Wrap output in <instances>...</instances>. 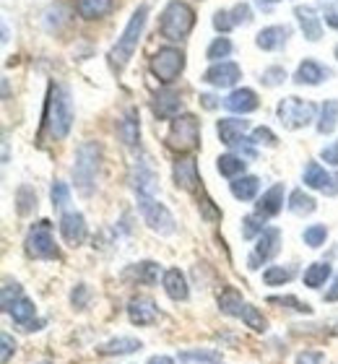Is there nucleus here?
I'll return each instance as SVG.
<instances>
[{
    "mask_svg": "<svg viewBox=\"0 0 338 364\" xmlns=\"http://www.w3.org/2000/svg\"><path fill=\"white\" fill-rule=\"evenodd\" d=\"M146 18H149V6L135 8L133 16H130L128 26L122 29V34L117 37L115 47L110 50V55H107V58H110V65H112V70H117V73H120V70L130 63V58H133L135 50H138V42H141Z\"/></svg>",
    "mask_w": 338,
    "mask_h": 364,
    "instance_id": "f257e3e1",
    "label": "nucleus"
},
{
    "mask_svg": "<svg viewBox=\"0 0 338 364\" xmlns=\"http://www.w3.org/2000/svg\"><path fill=\"white\" fill-rule=\"evenodd\" d=\"M73 102L68 94L65 86H50V97H47V109H45V125L50 130L53 141H63L70 133L73 125Z\"/></svg>",
    "mask_w": 338,
    "mask_h": 364,
    "instance_id": "f03ea898",
    "label": "nucleus"
},
{
    "mask_svg": "<svg viewBox=\"0 0 338 364\" xmlns=\"http://www.w3.org/2000/svg\"><path fill=\"white\" fill-rule=\"evenodd\" d=\"M99 167H102V149L94 141H86L75 149L73 159V182L83 196H91V190L97 185Z\"/></svg>",
    "mask_w": 338,
    "mask_h": 364,
    "instance_id": "7ed1b4c3",
    "label": "nucleus"
},
{
    "mask_svg": "<svg viewBox=\"0 0 338 364\" xmlns=\"http://www.w3.org/2000/svg\"><path fill=\"white\" fill-rule=\"evenodd\" d=\"M196 26V11L182 3V0H172L167 3V8L162 11V21H159V29H162V37L169 39V42H182Z\"/></svg>",
    "mask_w": 338,
    "mask_h": 364,
    "instance_id": "20e7f679",
    "label": "nucleus"
},
{
    "mask_svg": "<svg viewBox=\"0 0 338 364\" xmlns=\"http://www.w3.org/2000/svg\"><path fill=\"white\" fill-rule=\"evenodd\" d=\"M138 211H141L143 221H146V227H149L151 232H157V235H162V237L174 235L177 221H174L172 211H169L164 203H159L154 196H138Z\"/></svg>",
    "mask_w": 338,
    "mask_h": 364,
    "instance_id": "39448f33",
    "label": "nucleus"
},
{
    "mask_svg": "<svg viewBox=\"0 0 338 364\" xmlns=\"http://www.w3.org/2000/svg\"><path fill=\"white\" fill-rule=\"evenodd\" d=\"M167 146L172 151H193L201 144V122L196 114H180L172 120V128L167 133Z\"/></svg>",
    "mask_w": 338,
    "mask_h": 364,
    "instance_id": "423d86ee",
    "label": "nucleus"
},
{
    "mask_svg": "<svg viewBox=\"0 0 338 364\" xmlns=\"http://www.w3.org/2000/svg\"><path fill=\"white\" fill-rule=\"evenodd\" d=\"M23 247H26V255H29V258H37V260H58L60 258V250H58L55 237H53V224H50L47 219L37 221V224L29 229Z\"/></svg>",
    "mask_w": 338,
    "mask_h": 364,
    "instance_id": "0eeeda50",
    "label": "nucleus"
},
{
    "mask_svg": "<svg viewBox=\"0 0 338 364\" xmlns=\"http://www.w3.org/2000/svg\"><path fill=\"white\" fill-rule=\"evenodd\" d=\"M276 112H278L281 125L289 130L305 128V125H310V122L315 120V105H312V102H305V99H300V97L281 99L276 107Z\"/></svg>",
    "mask_w": 338,
    "mask_h": 364,
    "instance_id": "6e6552de",
    "label": "nucleus"
},
{
    "mask_svg": "<svg viewBox=\"0 0 338 364\" xmlns=\"http://www.w3.org/2000/svg\"><path fill=\"white\" fill-rule=\"evenodd\" d=\"M185 68V53L177 47H162L154 58H151V73L162 81V84H172Z\"/></svg>",
    "mask_w": 338,
    "mask_h": 364,
    "instance_id": "1a4fd4ad",
    "label": "nucleus"
},
{
    "mask_svg": "<svg viewBox=\"0 0 338 364\" xmlns=\"http://www.w3.org/2000/svg\"><path fill=\"white\" fill-rule=\"evenodd\" d=\"M240 78H242L240 65H237V63H229V60L213 63V65L203 73V81L211 86H216V89H229V86H234Z\"/></svg>",
    "mask_w": 338,
    "mask_h": 364,
    "instance_id": "9d476101",
    "label": "nucleus"
},
{
    "mask_svg": "<svg viewBox=\"0 0 338 364\" xmlns=\"http://www.w3.org/2000/svg\"><path fill=\"white\" fill-rule=\"evenodd\" d=\"M278 247H281V232L273 227L265 229L263 235L258 237L255 252L250 255V268H258L260 263H268V260L278 252Z\"/></svg>",
    "mask_w": 338,
    "mask_h": 364,
    "instance_id": "9b49d317",
    "label": "nucleus"
},
{
    "mask_svg": "<svg viewBox=\"0 0 338 364\" xmlns=\"http://www.w3.org/2000/svg\"><path fill=\"white\" fill-rule=\"evenodd\" d=\"M60 235L70 247H78V245L86 240L89 235V229H86V219H83V213L78 211H68L65 216L60 219Z\"/></svg>",
    "mask_w": 338,
    "mask_h": 364,
    "instance_id": "f8f14e48",
    "label": "nucleus"
},
{
    "mask_svg": "<svg viewBox=\"0 0 338 364\" xmlns=\"http://www.w3.org/2000/svg\"><path fill=\"white\" fill-rule=\"evenodd\" d=\"M128 318L133 326H151L159 320L157 302L151 296H133L128 302Z\"/></svg>",
    "mask_w": 338,
    "mask_h": 364,
    "instance_id": "ddd939ff",
    "label": "nucleus"
},
{
    "mask_svg": "<svg viewBox=\"0 0 338 364\" xmlns=\"http://www.w3.org/2000/svg\"><path fill=\"white\" fill-rule=\"evenodd\" d=\"M180 112H182V97L177 91L164 89L154 97V114H157L159 120H174V117H180Z\"/></svg>",
    "mask_w": 338,
    "mask_h": 364,
    "instance_id": "4468645a",
    "label": "nucleus"
},
{
    "mask_svg": "<svg viewBox=\"0 0 338 364\" xmlns=\"http://www.w3.org/2000/svg\"><path fill=\"white\" fill-rule=\"evenodd\" d=\"M172 177H174V185L180 190H196L198 182H201L196 159H193V156H182V159L174 161Z\"/></svg>",
    "mask_w": 338,
    "mask_h": 364,
    "instance_id": "2eb2a0df",
    "label": "nucleus"
},
{
    "mask_svg": "<svg viewBox=\"0 0 338 364\" xmlns=\"http://www.w3.org/2000/svg\"><path fill=\"white\" fill-rule=\"evenodd\" d=\"M130 185H133L135 196H157V172L151 169L149 161H138L130 175Z\"/></svg>",
    "mask_w": 338,
    "mask_h": 364,
    "instance_id": "dca6fc26",
    "label": "nucleus"
},
{
    "mask_svg": "<svg viewBox=\"0 0 338 364\" xmlns=\"http://www.w3.org/2000/svg\"><path fill=\"white\" fill-rule=\"evenodd\" d=\"M281 208H284V185L276 182L273 188H268L263 196L258 198L255 213L258 216H263V219H270V216H276Z\"/></svg>",
    "mask_w": 338,
    "mask_h": 364,
    "instance_id": "f3484780",
    "label": "nucleus"
},
{
    "mask_svg": "<svg viewBox=\"0 0 338 364\" xmlns=\"http://www.w3.org/2000/svg\"><path fill=\"white\" fill-rule=\"evenodd\" d=\"M258 94L253 89H234L229 97L224 99V107L229 112H237V114H248V112H255L258 109Z\"/></svg>",
    "mask_w": 338,
    "mask_h": 364,
    "instance_id": "a211bd4d",
    "label": "nucleus"
},
{
    "mask_svg": "<svg viewBox=\"0 0 338 364\" xmlns=\"http://www.w3.org/2000/svg\"><path fill=\"white\" fill-rule=\"evenodd\" d=\"M245 130H248V120H240V117H224V120L216 122V133L224 146L240 144L245 138Z\"/></svg>",
    "mask_w": 338,
    "mask_h": 364,
    "instance_id": "6ab92c4d",
    "label": "nucleus"
},
{
    "mask_svg": "<svg viewBox=\"0 0 338 364\" xmlns=\"http://www.w3.org/2000/svg\"><path fill=\"white\" fill-rule=\"evenodd\" d=\"M294 16H297V21H300V26H302V34H305L310 42H317V39L323 37V21H320V16L315 14V8L300 6L294 11Z\"/></svg>",
    "mask_w": 338,
    "mask_h": 364,
    "instance_id": "aec40b11",
    "label": "nucleus"
},
{
    "mask_svg": "<svg viewBox=\"0 0 338 364\" xmlns=\"http://www.w3.org/2000/svg\"><path fill=\"white\" fill-rule=\"evenodd\" d=\"M164 291L169 299H174V302H185L190 296V289H188V279H185V273L180 271V268H169V271L164 273Z\"/></svg>",
    "mask_w": 338,
    "mask_h": 364,
    "instance_id": "412c9836",
    "label": "nucleus"
},
{
    "mask_svg": "<svg viewBox=\"0 0 338 364\" xmlns=\"http://www.w3.org/2000/svg\"><path fill=\"white\" fill-rule=\"evenodd\" d=\"M325 76H331V70L323 68L317 60H305V63H300V68H297V73H294V84L317 86V84H323Z\"/></svg>",
    "mask_w": 338,
    "mask_h": 364,
    "instance_id": "4be33fe9",
    "label": "nucleus"
},
{
    "mask_svg": "<svg viewBox=\"0 0 338 364\" xmlns=\"http://www.w3.org/2000/svg\"><path fill=\"white\" fill-rule=\"evenodd\" d=\"M117 136L125 146H135L138 144V138H141V114L135 107H130L125 117L117 122Z\"/></svg>",
    "mask_w": 338,
    "mask_h": 364,
    "instance_id": "5701e85b",
    "label": "nucleus"
},
{
    "mask_svg": "<svg viewBox=\"0 0 338 364\" xmlns=\"http://www.w3.org/2000/svg\"><path fill=\"white\" fill-rule=\"evenodd\" d=\"M286 39H289V26H265L258 31L255 45L265 53H273V50L286 45Z\"/></svg>",
    "mask_w": 338,
    "mask_h": 364,
    "instance_id": "b1692460",
    "label": "nucleus"
},
{
    "mask_svg": "<svg viewBox=\"0 0 338 364\" xmlns=\"http://www.w3.org/2000/svg\"><path fill=\"white\" fill-rule=\"evenodd\" d=\"M115 8V0H75V11L81 18L94 21V18H105Z\"/></svg>",
    "mask_w": 338,
    "mask_h": 364,
    "instance_id": "393cba45",
    "label": "nucleus"
},
{
    "mask_svg": "<svg viewBox=\"0 0 338 364\" xmlns=\"http://www.w3.org/2000/svg\"><path fill=\"white\" fill-rule=\"evenodd\" d=\"M143 343L138 338H130V336H122V338H112V341H107L99 346V354L102 357H122V354H133V351L141 349Z\"/></svg>",
    "mask_w": 338,
    "mask_h": 364,
    "instance_id": "a878e982",
    "label": "nucleus"
},
{
    "mask_svg": "<svg viewBox=\"0 0 338 364\" xmlns=\"http://www.w3.org/2000/svg\"><path fill=\"white\" fill-rule=\"evenodd\" d=\"M8 312H11V318H14L16 326H21V328H29L31 323H34V318H37V307H34V302H31L29 296L16 299L14 307Z\"/></svg>",
    "mask_w": 338,
    "mask_h": 364,
    "instance_id": "bb28decb",
    "label": "nucleus"
},
{
    "mask_svg": "<svg viewBox=\"0 0 338 364\" xmlns=\"http://www.w3.org/2000/svg\"><path fill=\"white\" fill-rule=\"evenodd\" d=\"M338 125V102L336 99H328L323 107H320V120H317V133L320 136H331Z\"/></svg>",
    "mask_w": 338,
    "mask_h": 364,
    "instance_id": "cd10ccee",
    "label": "nucleus"
},
{
    "mask_svg": "<svg viewBox=\"0 0 338 364\" xmlns=\"http://www.w3.org/2000/svg\"><path fill=\"white\" fill-rule=\"evenodd\" d=\"M245 156H237V154H224V156H218L216 159V169L218 175L229 177V180H237V177L245 172Z\"/></svg>",
    "mask_w": 338,
    "mask_h": 364,
    "instance_id": "c85d7f7f",
    "label": "nucleus"
},
{
    "mask_svg": "<svg viewBox=\"0 0 338 364\" xmlns=\"http://www.w3.org/2000/svg\"><path fill=\"white\" fill-rule=\"evenodd\" d=\"M331 263H312V266L305 271V276H302V281H305V287L310 289H320L325 287V281L331 279Z\"/></svg>",
    "mask_w": 338,
    "mask_h": 364,
    "instance_id": "c756f323",
    "label": "nucleus"
},
{
    "mask_svg": "<svg viewBox=\"0 0 338 364\" xmlns=\"http://www.w3.org/2000/svg\"><path fill=\"white\" fill-rule=\"evenodd\" d=\"M218 307H221V312L224 315H232V318H240L242 315V307H245V302H242V294L237 291V289H224L221 294H218Z\"/></svg>",
    "mask_w": 338,
    "mask_h": 364,
    "instance_id": "7c9ffc66",
    "label": "nucleus"
},
{
    "mask_svg": "<svg viewBox=\"0 0 338 364\" xmlns=\"http://www.w3.org/2000/svg\"><path fill=\"white\" fill-rule=\"evenodd\" d=\"M258 188H260V180L253 175H245V177H237L232 182V196L237 200H253L258 196Z\"/></svg>",
    "mask_w": 338,
    "mask_h": 364,
    "instance_id": "2f4dec72",
    "label": "nucleus"
},
{
    "mask_svg": "<svg viewBox=\"0 0 338 364\" xmlns=\"http://www.w3.org/2000/svg\"><path fill=\"white\" fill-rule=\"evenodd\" d=\"M315 208H317L315 198L307 196L305 190H294L292 196H289V211L297 213V216H310Z\"/></svg>",
    "mask_w": 338,
    "mask_h": 364,
    "instance_id": "473e14b6",
    "label": "nucleus"
},
{
    "mask_svg": "<svg viewBox=\"0 0 338 364\" xmlns=\"http://www.w3.org/2000/svg\"><path fill=\"white\" fill-rule=\"evenodd\" d=\"M182 364H221V354L213 349H190V351H180Z\"/></svg>",
    "mask_w": 338,
    "mask_h": 364,
    "instance_id": "72a5a7b5",
    "label": "nucleus"
},
{
    "mask_svg": "<svg viewBox=\"0 0 338 364\" xmlns=\"http://www.w3.org/2000/svg\"><path fill=\"white\" fill-rule=\"evenodd\" d=\"M302 180H305V185L312 190H325V185H328V180H331V175L325 172L317 161H310L307 167H305V175H302Z\"/></svg>",
    "mask_w": 338,
    "mask_h": 364,
    "instance_id": "f704fd0d",
    "label": "nucleus"
},
{
    "mask_svg": "<svg viewBox=\"0 0 338 364\" xmlns=\"http://www.w3.org/2000/svg\"><path fill=\"white\" fill-rule=\"evenodd\" d=\"M130 276H133L138 284H157L159 281V266L157 263H151V260H143V263H135L130 268Z\"/></svg>",
    "mask_w": 338,
    "mask_h": 364,
    "instance_id": "c9c22d12",
    "label": "nucleus"
},
{
    "mask_svg": "<svg viewBox=\"0 0 338 364\" xmlns=\"http://www.w3.org/2000/svg\"><path fill=\"white\" fill-rule=\"evenodd\" d=\"M294 268L292 266H270L263 271V281L268 284V287H284V284H289V281L294 279Z\"/></svg>",
    "mask_w": 338,
    "mask_h": 364,
    "instance_id": "e433bc0d",
    "label": "nucleus"
},
{
    "mask_svg": "<svg viewBox=\"0 0 338 364\" xmlns=\"http://www.w3.org/2000/svg\"><path fill=\"white\" fill-rule=\"evenodd\" d=\"M242 323L248 328H253V331H258V333H265L268 331V320L263 318V312L258 310V307H253V304H245L242 307Z\"/></svg>",
    "mask_w": 338,
    "mask_h": 364,
    "instance_id": "4c0bfd02",
    "label": "nucleus"
},
{
    "mask_svg": "<svg viewBox=\"0 0 338 364\" xmlns=\"http://www.w3.org/2000/svg\"><path fill=\"white\" fill-rule=\"evenodd\" d=\"M16 208H19V213L21 216H26V213L31 211V208H37V193H34V188H29V185H21V188L16 190Z\"/></svg>",
    "mask_w": 338,
    "mask_h": 364,
    "instance_id": "58836bf2",
    "label": "nucleus"
},
{
    "mask_svg": "<svg viewBox=\"0 0 338 364\" xmlns=\"http://www.w3.org/2000/svg\"><path fill=\"white\" fill-rule=\"evenodd\" d=\"M68 23V11L58 3V6H50L45 14V26L47 31H60Z\"/></svg>",
    "mask_w": 338,
    "mask_h": 364,
    "instance_id": "ea45409f",
    "label": "nucleus"
},
{
    "mask_svg": "<svg viewBox=\"0 0 338 364\" xmlns=\"http://www.w3.org/2000/svg\"><path fill=\"white\" fill-rule=\"evenodd\" d=\"M229 55H232V42L226 37H216L206 50V58L211 63H221V58H229Z\"/></svg>",
    "mask_w": 338,
    "mask_h": 364,
    "instance_id": "a19ab883",
    "label": "nucleus"
},
{
    "mask_svg": "<svg viewBox=\"0 0 338 364\" xmlns=\"http://www.w3.org/2000/svg\"><path fill=\"white\" fill-rule=\"evenodd\" d=\"M263 232H265L263 216L253 213V216H245V219H242V237H245V240H255V237H260Z\"/></svg>",
    "mask_w": 338,
    "mask_h": 364,
    "instance_id": "79ce46f5",
    "label": "nucleus"
},
{
    "mask_svg": "<svg viewBox=\"0 0 338 364\" xmlns=\"http://www.w3.org/2000/svg\"><path fill=\"white\" fill-rule=\"evenodd\" d=\"M302 240H305V245H310V247H323L325 240H328V229H325V224H312V227L305 229Z\"/></svg>",
    "mask_w": 338,
    "mask_h": 364,
    "instance_id": "37998d69",
    "label": "nucleus"
},
{
    "mask_svg": "<svg viewBox=\"0 0 338 364\" xmlns=\"http://www.w3.org/2000/svg\"><path fill=\"white\" fill-rule=\"evenodd\" d=\"M268 302H270V304H286L289 310H294V312H305V315H310V312H312V307H310L307 302H300L297 296H268Z\"/></svg>",
    "mask_w": 338,
    "mask_h": 364,
    "instance_id": "c03bdc74",
    "label": "nucleus"
},
{
    "mask_svg": "<svg viewBox=\"0 0 338 364\" xmlns=\"http://www.w3.org/2000/svg\"><path fill=\"white\" fill-rule=\"evenodd\" d=\"M284 81H286V70L281 65H270L268 70H263V76H260V84L268 86V89L284 84Z\"/></svg>",
    "mask_w": 338,
    "mask_h": 364,
    "instance_id": "a18cd8bd",
    "label": "nucleus"
},
{
    "mask_svg": "<svg viewBox=\"0 0 338 364\" xmlns=\"http://www.w3.org/2000/svg\"><path fill=\"white\" fill-rule=\"evenodd\" d=\"M50 198H53V205L55 208H63V205L70 203V188H68L65 182H55L53 190H50Z\"/></svg>",
    "mask_w": 338,
    "mask_h": 364,
    "instance_id": "49530a36",
    "label": "nucleus"
},
{
    "mask_svg": "<svg viewBox=\"0 0 338 364\" xmlns=\"http://www.w3.org/2000/svg\"><path fill=\"white\" fill-rule=\"evenodd\" d=\"M23 296V291H21V287L16 284V281H6V287H3V310H11L14 307V302L16 299H21Z\"/></svg>",
    "mask_w": 338,
    "mask_h": 364,
    "instance_id": "de8ad7c7",
    "label": "nucleus"
},
{
    "mask_svg": "<svg viewBox=\"0 0 338 364\" xmlns=\"http://www.w3.org/2000/svg\"><path fill=\"white\" fill-rule=\"evenodd\" d=\"M229 16H232L234 26H240V23L245 26V23L253 21V8H250L248 3H237V6L232 8V14H229Z\"/></svg>",
    "mask_w": 338,
    "mask_h": 364,
    "instance_id": "09e8293b",
    "label": "nucleus"
},
{
    "mask_svg": "<svg viewBox=\"0 0 338 364\" xmlns=\"http://www.w3.org/2000/svg\"><path fill=\"white\" fill-rule=\"evenodd\" d=\"M89 296H91L89 287H86V284H78V287L70 291V302H73L75 310H83V307H86V302H89Z\"/></svg>",
    "mask_w": 338,
    "mask_h": 364,
    "instance_id": "8fccbe9b",
    "label": "nucleus"
},
{
    "mask_svg": "<svg viewBox=\"0 0 338 364\" xmlns=\"http://www.w3.org/2000/svg\"><path fill=\"white\" fill-rule=\"evenodd\" d=\"M253 144H263V146H276V136H273V130L270 128H255L253 130Z\"/></svg>",
    "mask_w": 338,
    "mask_h": 364,
    "instance_id": "3c124183",
    "label": "nucleus"
},
{
    "mask_svg": "<svg viewBox=\"0 0 338 364\" xmlns=\"http://www.w3.org/2000/svg\"><path fill=\"white\" fill-rule=\"evenodd\" d=\"M232 16H229V11H216L213 14V29L221 31V34H226V31L232 29Z\"/></svg>",
    "mask_w": 338,
    "mask_h": 364,
    "instance_id": "603ef678",
    "label": "nucleus"
},
{
    "mask_svg": "<svg viewBox=\"0 0 338 364\" xmlns=\"http://www.w3.org/2000/svg\"><path fill=\"white\" fill-rule=\"evenodd\" d=\"M323 362H325L323 351H302L300 357H297V364H323Z\"/></svg>",
    "mask_w": 338,
    "mask_h": 364,
    "instance_id": "864d4df0",
    "label": "nucleus"
},
{
    "mask_svg": "<svg viewBox=\"0 0 338 364\" xmlns=\"http://www.w3.org/2000/svg\"><path fill=\"white\" fill-rule=\"evenodd\" d=\"M320 159H323L325 164H333V167H338V141H333L331 146H325L323 151H320Z\"/></svg>",
    "mask_w": 338,
    "mask_h": 364,
    "instance_id": "5fc2aeb1",
    "label": "nucleus"
},
{
    "mask_svg": "<svg viewBox=\"0 0 338 364\" xmlns=\"http://www.w3.org/2000/svg\"><path fill=\"white\" fill-rule=\"evenodd\" d=\"M0 343H3V357H0V362L3 364H8V359H11V354L16 351V341L11 338L8 333H3L0 336Z\"/></svg>",
    "mask_w": 338,
    "mask_h": 364,
    "instance_id": "6e6d98bb",
    "label": "nucleus"
},
{
    "mask_svg": "<svg viewBox=\"0 0 338 364\" xmlns=\"http://www.w3.org/2000/svg\"><path fill=\"white\" fill-rule=\"evenodd\" d=\"M203 216H206L208 221L221 219V211H216V208H213V203H211L208 196H203Z\"/></svg>",
    "mask_w": 338,
    "mask_h": 364,
    "instance_id": "4d7b16f0",
    "label": "nucleus"
},
{
    "mask_svg": "<svg viewBox=\"0 0 338 364\" xmlns=\"http://www.w3.org/2000/svg\"><path fill=\"white\" fill-rule=\"evenodd\" d=\"M325 23H328L331 29H338V6L325 11Z\"/></svg>",
    "mask_w": 338,
    "mask_h": 364,
    "instance_id": "13d9d810",
    "label": "nucleus"
},
{
    "mask_svg": "<svg viewBox=\"0 0 338 364\" xmlns=\"http://www.w3.org/2000/svg\"><path fill=\"white\" fill-rule=\"evenodd\" d=\"M201 105L206 107V109H216V107L221 105V102H218V99L213 97V94H201Z\"/></svg>",
    "mask_w": 338,
    "mask_h": 364,
    "instance_id": "bf43d9fd",
    "label": "nucleus"
},
{
    "mask_svg": "<svg viewBox=\"0 0 338 364\" xmlns=\"http://www.w3.org/2000/svg\"><path fill=\"white\" fill-rule=\"evenodd\" d=\"M323 193L325 196H338V175H331V180H328Z\"/></svg>",
    "mask_w": 338,
    "mask_h": 364,
    "instance_id": "052dcab7",
    "label": "nucleus"
},
{
    "mask_svg": "<svg viewBox=\"0 0 338 364\" xmlns=\"http://www.w3.org/2000/svg\"><path fill=\"white\" fill-rule=\"evenodd\" d=\"M325 302H338V276H336V281H333V287L325 291Z\"/></svg>",
    "mask_w": 338,
    "mask_h": 364,
    "instance_id": "680f3d73",
    "label": "nucleus"
},
{
    "mask_svg": "<svg viewBox=\"0 0 338 364\" xmlns=\"http://www.w3.org/2000/svg\"><path fill=\"white\" fill-rule=\"evenodd\" d=\"M149 364H174L172 357H164V354H159V357H151Z\"/></svg>",
    "mask_w": 338,
    "mask_h": 364,
    "instance_id": "e2e57ef3",
    "label": "nucleus"
},
{
    "mask_svg": "<svg viewBox=\"0 0 338 364\" xmlns=\"http://www.w3.org/2000/svg\"><path fill=\"white\" fill-rule=\"evenodd\" d=\"M328 328H331V333H338V320H333V323H328Z\"/></svg>",
    "mask_w": 338,
    "mask_h": 364,
    "instance_id": "0e129e2a",
    "label": "nucleus"
},
{
    "mask_svg": "<svg viewBox=\"0 0 338 364\" xmlns=\"http://www.w3.org/2000/svg\"><path fill=\"white\" fill-rule=\"evenodd\" d=\"M263 3H276V0H263Z\"/></svg>",
    "mask_w": 338,
    "mask_h": 364,
    "instance_id": "69168bd1",
    "label": "nucleus"
},
{
    "mask_svg": "<svg viewBox=\"0 0 338 364\" xmlns=\"http://www.w3.org/2000/svg\"><path fill=\"white\" fill-rule=\"evenodd\" d=\"M333 53H336V58H338V45H336V50H333Z\"/></svg>",
    "mask_w": 338,
    "mask_h": 364,
    "instance_id": "338daca9",
    "label": "nucleus"
}]
</instances>
